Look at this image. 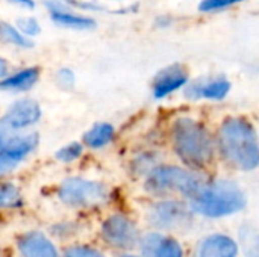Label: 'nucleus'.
I'll return each mask as SVG.
<instances>
[{"mask_svg": "<svg viewBox=\"0 0 259 257\" xmlns=\"http://www.w3.org/2000/svg\"><path fill=\"white\" fill-rule=\"evenodd\" d=\"M219 145L225 159L244 171L259 164L258 136L253 126L244 118H228L219 132Z\"/></svg>", "mask_w": 259, "mask_h": 257, "instance_id": "obj_1", "label": "nucleus"}, {"mask_svg": "<svg viewBox=\"0 0 259 257\" xmlns=\"http://www.w3.org/2000/svg\"><path fill=\"white\" fill-rule=\"evenodd\" d=\"M64 257H103L102 253H99L94 248H88V247H73L70 250L65 251Z\"/></svg>", "mask_w": 259, "mask_h": 257, "instance_id": "obj_23", "label": "nucleus"}, {"mask_svg": "<svg viewBox=\"0 0 259 257\" xmlns=\"http://www.w3.org/2000/svg\"><path fill=\"white\" fill-rule=\"evenodd\" d=\"M83 151V147L77 142H71L65 147H62L61 150H58L56 153V158L61 161V162H73L76 161Z\"/></svg>", "mask_w": 259, "mask_h": 257, "instance_id": "obj_20", "label": "nucleus"}, {"mask_svg": "<svg viewBox=\"0 0 259 257\" xmlns=\"http://www.w3.org/2000/svg\"><path fill=\"white\" fill-rule=\"evenodd\" d=\"M238 247L234 239L225 235L206 238L197 251V257H237Z\"/></svg>", "mask_w": 259, "mask_h": 257, "instance_id": "obj_14", "label": "nucleus"}, {"mask_svg": "<svg viewBox=\"0 0 259 257\" xmlns=\"http://www.w3.org/2000/svg\"><path fill=\"white\" fill-rule=\"evenodd\" d=\"M124 257H137V256H124Z\"/></svg>", "mask_w": 259, "mask_h": 257, "instance_id": "obj_27", "label": "nucleus"}, {"mask_svg": "<svg viewBox=\"0 0 259 257\" xmlns=\"http://www.w3.org/2000/svg\"><path fill=\"white\" fill-rule=\"evenodd\" d=\"M188 74L181 65H170L164 68L153 82V95L156 98H164L181 86L187 85Z\"/></svg>", "mask_w": 259, "mask_h": 257, "instance_id": "obj_12", "label": "nucleus"}, {"mask_svg": "<svg viewBox=\"0 0 259 257\" xmlns=\"http://www.w3.org/2000/svg\"><path fill=\"white\" fill-rule=\"evenodd\" d=\"M191 209L205 217H226L246 206V197L238 185L229 180H217L205 185L190 198Z\"/></svg>", "mask_w": 259, "mask_h": 257, "instance_id": "obj_3", "label": "nucleus"}, {"mask_svg": "<svg viewBox=\"0 0 259 257\" xmlns=\"http://www.w3.org/2000/svg\"><path fill=\"white\" fill-rule=\"evenodd\" d=\"M240 2H243V0H203L200 3V11H203V12L219 11V9L229 8V6L240 3Z\"/></svg>", "mask_w": 259, "mask_h": 257, "instance_id": "obj_22", "label": "nucleus"}, {"mask_svg": "<svg viewBox=\"0 0 259 257\" xmlns=\"http://www.w3.org/2000/svg\"><path fill=\"white\" fill-rule=\"evenodd\" d=\"M18 248L24 257H58L55 245L38 232H32L20 238Z\"/></svg>", "mask_w": 259, "mask_h": 257, "instance_id": "obj_13", "label": "nucleus"}, {"mask_svg": "<svg viewBox=\"0 0 259 257\" xmlns=\"http://www.w3.org/2000/svg\"><path fill=\"white\" fill-rule=\"evenodd\" d=\"M21 204V195L12 183H0V208H17Z\"/></svg>", "mask_w": 259, "mask_h": 257, "instance_id": "obj_19", "label": "nucleus"}, {"mask_svg": "<svg viewBox=\"0 0 259 257\" xmlns=\"http://www.w3.org/2000/svg\"><path fill=\"white\" fill-rule=\"evenodd\" d=\"M11 2H14V3H17V5H21V6H24V8H33V6H35L33 0H11Z\"/></svg>", "mask_w": 259, "mask_h": 257, "instance_id": "obj_25", "label": "nucleus"}, {"mask_svg": "<svg viewBox=\"0 0 259 257\" xmlns=\"http://www.w3.org/2000/svg\"><path fill=\"white\" fill-rule=\"evenodd\" d=\"M58 194L61 201L73 208H93L108 200V189L105 185L79 177L64 180Z\"/></svg>", "mask_w": 259, "mask_h": 257, "instance_id": "obj_5", "label": "nucleus"}, {"mask_svg": "<svg viewBox=\"0 0 259 257\" xmlns=\"http://www.w3.org/2000/svg\"><path fill=\"white\" fill-rule=\"evenodd\" d=\"M102 233L108 244L118 248H132L138 242L135 226L121 215L109 217L102 226Z\"/></svg>", "mask_w": 259, "mask_h": 257, "instance_id": "obj_8", "label": "nucleus"}, {"mask_svg": "<svg viewBox=\"0 0 259 257\" xmlns=\"http://www.w3.org/2000/svg\"><path fill=\"white\" fill-rule=\"evenodd\" d=\"M231 89V83L225 77L215 79H200L187 86L185 95L191 100L208 98V100H223Z\"/></svg>", "mask_w": 259, "mask_h": 257, "instance_id": "obj_10", "label": "nucleus"}, {"mask_svg": "<svg viewBox=\"0 0 259 257\" xmlns=\"http://www.w3.org/2000/svg\"><path fill=\"white\" fill-rule=\"evenodd\" d=\"M56 82L62 88H71L74 85V74H73V71H70L67 68L59 70L58 76H56Z\"/></svg>", "mask_w": 259, "mask_h": 257, "instance_id": "obj_24", "label": "nucleus"}, {"mask_svg": "<svg viewBox=\"0 0 259 257\" xmlns=\"http://www.w3.org/2000/svg\"><path fill=\"white\" fill-rule=\"evenodd\" d=\"M114 127L108 123H100V124H96L91 130L87 132L83 141L88 147H93V148H100V147H105L108 142H111V139L114 138Z\"/></svg>", "mask_w": 259, "mask_h": 257, "instance_id": "obj_17", "label": "nucleus"}, {"mask_svg": "<svg viewBox=\"0 0 259 257\" xmlns=\"http://www.w3.org/2000/svg\"><path fill=\"white\" fill-rule=\"evenodd\" d=\"M17 29L24 35V36H35L39 33V24L36 23L35 18L32 17H23L17 20Z\"/></svg>", "mask_w": 259, "mask_h": 257, "instance_id": "obj_21", "label": "nucleus"}, {"mask_svg": "<svg viewBox=\"0 0 259 257\" xmlns=\"http://www.w3.org/2000/svg\"><path fill=\"white\" fill-rule=\"evenodd\" d=\"M41 118V108L36 101L30 98H23L11 105L5 118L3 127L9 130H21L26 129Z\"/></svg>", "mask_w": 259, "mask_h": 257, "instance_id": "obj_9", "label": "nucleus"}, {"mask_svg": "<svg viewBox=\"0 0 259 257\" xmlns=\"http://www.w3.org/2000/svg\"><path fill=\"white\" fill-rule=\"evenodd\" d=\"M171 141L178 156L194 168H203L214 158V141L206 127L188 117L178 118L171 126Z\"/></svg>", "mask_w": 259, "mask_h": 257, "instance_id": "obj_2", "label": "nucleus"}, {"mask_svg": "<svg viewBox=\"0 0 259 257\" xmlns=\"http://www.w3.org/2000/svg\"><path fill=\"white\" fill-rule=\"evenodd\" d=\"M149 221L158 229H182L188 226L190 214L179 201H161L149 212Z\"/></svg>", "mask_w": 259, "mask_h": 257, "instance_id": "obj_7", "label": "nucleus"}, {"mask_svg": "<svg viewBox=\"0 0 259 257\" xmlns=\"http://www.w3.org/2000/svg\"><path fill=\"white\" fill-rule=\"evenodd\" d=\"M140 245L144 257H182V248L176 239L158 233L146 235Z\"/></svg>", "mask_w": 259, "mask_h": 257, "instance_id": "obj_11", "label": "nucleus"}, {"mask_svg": "<svg viewBox=\"0 0 259 257\" xmlns=\"http://www.w3.org/2000/svg\"><path fill=\"white\" fill-rule=\"evenodd\" d=\"M0 39L11 42L14 45H20V47H30L32 45L29 38H26L17 27L11 26L8 23H2V21H0Z\"/></svg>", "mask_w": 259, "mask_h": 257, "instance_id": "obj_18", "label": "nucleus"}, {"mask_svg": "<svg viewBox=\"0 0 259 257\" xmlns=\"http://www.w3.org/2000/svg\"><path fill=\"white\" fill-rule=\"evenodd\" d=\"M203 182L196 174L178 168V167H156L150 170L146 188L152 194H167V192H181L191 198L200 188Z\"/></svg>", "mask_w": 259, "mask_h": 257, "instance_id": "obj_4", "label": "nucleus"}, {"mask_svg": "<svg viewBox=\"0 0 259 257\" xmlns=\"http://www.w3.org/2000/svg\"><path fill=\"white\" fill-rule=\"evenodd\" d=\"M6 73H8V65H6V61L0 58V79H2V77H5V76H6Z\"/></svg>", "mask_w": 259, "mask_h": 257, "instance_id": "obj_26", "label": "nucleus"}, {"mask_svg": "<svg viewBox=\"0 0 259 257\" xmlns=\"http://www.w3.org/2000/svg\"><path fill=\"white\" fill-rule=\"evenodd\" d=\"M38 145V135H20L0 141V176L11 173Z\"/></svg>", "mask_w": 259, "mask_h": 257, "instance_id": "obj_6", "label": "nucleus"}, {"mask_svg": "<svg viewBox=\"0 0 259 257\" xmlns=\"http://www.w3.org/2000/svg\"><path fill=\"white\" fill-rule=\"evenodd\" d=\"M39 71L38 68H24L15 74H11L8 77H2L0 80V89L5 91H24L29 89L36 80H38Z\"/></svg>", "mask_w": 259, "mask_h": 257, "instance_id": "obj_15", "label": "nucleus"}, {"mask_svg": "<svg viewBox=\"0 0 259 257\" xmlns=\"http://www.w3.org/2000/svg\"><path fill=\"white\" fill-rule=\"evenodd\" d=\"M52 20L61 26L65 27H71V29H90L93 27L96 23L94 20L83 17V15H77L68 11H64L61 8H52Z\"/></svg>", "mask_w": 259, "mask_h": 257, "instance_id": "obj_16", "label": "nucleus"}]
</instances>
